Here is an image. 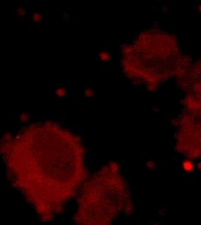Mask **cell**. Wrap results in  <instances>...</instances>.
Instances as JSON below:
<instances>
[{"label": "cell", "mask_w": 201, "mask_h": 225, "mask_svg": "<svg viewBox=\"0 0 201 225\" xmlns=\"http://www.w3.org/2000/svg\"><path fill=\"white\" fill-rule=\"evenodd\" d=\"M0 154L12 185L43 223L53 221L88 178L82 140L54 121L4 135Z\"/></svg>", "instance_id": "1"}, {"label": "cell", "mask_w": 201, "mask_h": 225, "mask_svg": "<svg viewBox=\"0 0 201 225\" xmlns=\"http://www.w3.org/2000/svg\"><path fill=\"white\" fill-rule=\"evenodd\" d=\"M75 225H112L134 211V202L121 166L111 161L88 177L80 188Z\"/></svg>", "instance_id": "2"}, {"label": "cell", "mask_w": 201, "mask_h": 225, "mask_svg": "<svg viewBox=\"0 0 201 225\" xmlns=\"http://www.w3.org/2000/svg\"><path fill=\"white\" fill-rule=\"evenodd\" d=\"M177 38L167 32L151 30L138 35L122 50L125 74L143 81L150 91L175 75L182 59Z\"/></svg>", "instance_id": "3"}, {"label": "cell", "mask_w": 201, "mask_h": 225, "mask_svg": "<svg viewBox=\"0 0 201 225\" xmlns=\"http://www.w3.org/2000/svg\"><path fill=\"white\" fill-rule=\"evenodd\" d=\"M176 133V150L194 159L200 156V111H187L179 120Z\"/></svg>", "instance_id": "4"}, {"label": "cell", "mask_w": 201, "mask_h": 225, "mask_svg": "<svg viewBox=\"0 0 201 225\" xmlns=\"http://www.w3.org/2000/svg\"><path fill=\"white\" fill-rule=\"evenodd\" d=\"M193 167H194V166H193V162L191 161V159H186L183 162V168L185 170L191 171L193 170Z\"/></svg>", "instance_id": "5"}, {"label": "cell", "mask_w": 201, "mask_h": 225, "mask_svg": "<svg viewBox=\"0 0 201 225\" xmlns=\"http://www.w3.org/2000/svg\"><path fill=\"white\" fill-rule=\"evenodd\" d=\"M99 56H100V58H101V61H102L104 62L108 61L110 60V55L107 51H102Z\"/></svg>", "instance_id": "6"}, {"label": "cell", "mask_w": 201, "mask_h": 225, "mask_svg": "<svg viewBox=\"0 0 201 225\" xmlns=\"http://www.w3.org/2000/svg\"><path fill=\"white\" fill-rule=\"evenodd\" d=\"M66 94H67L66 90H65L64 88H63L57 89V96H59V97H64V96L66 95Z\"/></svg>", "instance_id": "7"}, {"label": "cell", "mask_w": 201, "mask_h": 225, "mask_svg": "<svg viewBox=\"0 0 201 225\" xmlns=\"http://www.w3.org/2000/svg\"><path fill=\"white\" fill-rule=\"evenodd\" d=\"M42 18H43V17H42L40 14H38V13H35V14H33V19H34L35 21L39 22V21H41V20H42Z\"/></svg>", "instance_id": "8"}, {"label": "cell", "mask_w": 201, "mask_h": 225, "mask_svg": "<svg viewBox=\"0 0 201 225\" xmlns=\"http://www.w3.org/2000/svg\"><path fill=\"white\" fill-rule=\"evenodd\" d=\"M93 94H94V92H93L91 89H88V90L86 91V96H88V97L92 96V95H93Z\"/></svg>", "instance_id": "9"}, {"label": "cell", "mask_w": 201, "mask_h": 225, "mask_svg": "<svg viewBox=\"0 0 201 225\" xmlns=\"http://www.w3.org/2000/svg\"><path fill=\"white\" fill-rule=\"evenodd\" d=\"M153 225H157V224H153Z\"/></svg>", "instance_id": "10"}]
</instances>
